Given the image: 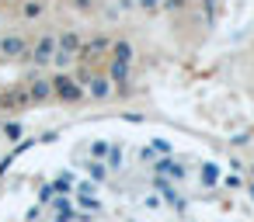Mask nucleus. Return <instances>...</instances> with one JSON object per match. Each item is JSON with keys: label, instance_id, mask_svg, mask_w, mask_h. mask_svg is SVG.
I'll use <instances>...</instances> for the list:
<instances>
[{"label": "nucleus", "instance_id": "nucleus-7", "mask_svg": "<svg viewBox=\"0 0 254 222\" xmlns=\"http://www.w3.org/2000/svg\"><path fill=\"white\" fill-rule=\"evenodd\" d=\"M108 90H112V84H108L105 77H94V80H91V94H94V97H108Z\"/></svg>", "mask_w": 254, "mask_h": 222}, {"label": "nucleus", "instance_id": "nucleus-12", "mask_svg": "<svg viewBox=\"0 0 254 222\" xmlns=\"http://www.w3.org/2000/svg\"><path fill=\"white\" fill-rule=\"evenodd\" d=\"M0 90H4V87H0Z\"/></svg>", "mask_w": 254, "mask_h": 222}, {"label": "nucleus", "instance_id": "nucleus-3", "mask_svg": "<svg viewBox=\"0 0 254 222\" xmlns=\"http://www.w3.org/2000/svg\"><path fill=\"white\" fill-rule=\"evenodd\" d=\"M56 35L53 32H42L35 42H32V52H28V59H35L39 66H46V63H53V56H56Z\"/></svg>", "mask_w": 254, "mask_h": 222}, {"label": "nucleus", "instance_id": "nucleus-10", "mask_svg": "<svg viewBox=\"0 0 254 222\" xmlns=\"http://www.w3.org/2000/svg\"><path fill=\"white\" fill-rule=\"evenodd\" d=\"M164 0H139V7H146V11H153V7H160Z\"/></svg>", "mask_w": 254, "mask_h": 222}, {"label": "nucleus", "instance_id": "nucleus-2", "mask_svg": "<svg viewBox=\"0 0 254 222\" xmlns=\"http://www.w3.org/2000/svg\"><path fill=\"white\" fill-rule=\"evenodd\" d=\"M49 84H53V97L66 101V104H73V101L84 97V87H80L77 77H70V73H56V77H49Z\"/></svg>", "mask_w": 254, "mask_h": 222}, {"label": "nucleus", "instance_id": "nucleus-11", "mask_svg": "<svg viewBox=\"0 0 254 222\" xmlns=\"http://www.w3.org/2000/svg\"><path fill=\"white\" fill-rule=\"evenodd\" d=\"M0 28H4V11H0Z\"/></svg>", "mask_w": 254, "mask_h": 222}, {"label": "nucleus", "instance_id": "nucleus-5", "mask_svg": "<svg viewBox=\"0 0 254 222\" xmlns=\"http://www.w3.org/2000/svg\"><path fill=\"white\" fill-rule=\"evenodd\" d=\"M25 87H28L32 104H42V101H49V97H53V84H49L46 77H35V80H28Z\"/></svg>", "mask_w": 254, "mask_h": 222}, {"label": "nucleus", "instance_id": "nucleus-6", "mask_svg": "<svg viewBox=\"0 0 254 222\" xmlns=\"http://www.w3.org/2000/svg\"><path fill=\"white\" fill-rule=\"evenodd\" d=\"M112 56H115V63H129V59H132V45H129L126 39H119V42L112 45Z\"/></svg>", "mask_w": 254, "mask_h": 222}, {"label": "nucleus", "instance_id": "nucleus-9", "mask_svg": "<svg viewBox=\"0 0 254 222\" xmlns=\"http://www.w3.org/2000/svg\"><path fill=\"white\" fill-rule=\"evenodd\" d=\"M70 4H73V11H80V14L94 11V0H70Z\"/></svg>", "mask_w": 254, "mask_h": 222}, {"label": "nucleus", "instance_id": "nucleus-8", "mask_svg": "<svg viewBox=\"0 0 254 222\" xmlns=\"http://www.w3.org/2000/svg\"><path fill=\"white\" fill-rule=\"evenodd\" d=\"M4 135H7V139H21V125H18V122H7V125H4Z\"/></svg>", "mask_w": 254, "mask_h": 222}, {"label": "nucleus", "instance_id": "nucleus-1", "mask_svg": "<svg viewBox=\"0 0 254 222\" xmlns=\"http://www.w3.org/2000/svg\"><path fill=\"white\" fill-rule=\"evenodd\" d=\"M32 42L21 32H4L0 35V59H28Z\"/></svg>", "mask_w": 254, "mask_h": 222}, {"label": "nucleus", "instance_id": "nucleus-4", "mask_svg": "<svg viewBox=\"0 0 254 222\" xmlns=\"http://www.w3.org/2000/svg\"><path fill=\"white\" fill-rule=\"evenodd\" d=\"M46 18V0H18V21L35 25Z\"/></svg>", "mask_w": 254, "mask_h": 222}]
</instances>
